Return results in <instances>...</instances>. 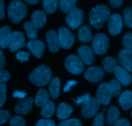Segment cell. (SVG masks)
I'll list each match as a JSON object with an SVG mask.
<instances>
[{"mask_svg": "<svg viewBox=\"0 0 132 126\" xmlns=\"http://www.w3.org/2000/svg\"><path fill=\"white\" fill-rule=\"evenodd\" d=\"M110 10L105 5H99L95 6L89 13V21L94 28L100 29L104 23L109 18Z\"/></svg>", "mask_w": 132, "mask_h": 126, "instance_id": "obj_1", "label": "cell"}, {"mask_svg": "<svg viewBox=\"0 0 132 126\" xmlns=\"http://www.w3.org/2000/svg\"><path fill=\"white\" fill-rule=\"evenodd\" d=\"M52 73L49 67L41 65L36 67L29 75V80L37 87H43L47 85L52 78Z\"/></svg>", "mask_w": 132, "mask_h": 126, "instance_id": "obj_2", "label": "cell"}, {"mask_svg": "<svg viewBox=\"0 0 132 126\" xmlns=\"http://www.w3.org/2000/svg\"><path fill=\"white\" fill-rule=\"evenodd\" d=\"M9 19L12 23H19L27 16V7L21 1H12L9 5L7 10Z\"/></svg>", "mask_w": 132, "mask_h": 126, "instance_id": "obj_3", "label": "cell"}, {"mask_svg": "<svg viewBox=\"0 0 132 126\" xmlns=\"http://www.w3.org/2000/svg\"><path fill=\"white\" fill-rule=\"evenodd\" d=\"M109 47L108 36L103 33H97L92 38V50L98 55H103L107 52Z\"/></svg>", "mask_w": 132, "mask_h": 126, "instance_id": "obj_4", "label": "cell"}, {"mask_svg": "<svg viewBox=\"0 0 132 126\" xmlns=\"http://www.w3.org/2000/svg\"><path fill=\"white\" fill-rule=\"evenodd\" d=\"M64 65L68 72L74 75H79L84 70L83 62L79 57L74 54L69 55L66 58Z\"/></svg>", "mask_w": 132, "mask_h": 126, "instance_id": "obj_5", "label": "cell"}, {"mask_svg": "<svg viewBox=\"0 0 132 126\" xmlns=\"http://www.w3.org/2000/svg\"><path fill=\"white\" fill-rule=\"evenodd\" d=\"M99 101L95 98H90L81 108V115L85 118H90L97 114L100 107Z\"/></svg>", "mask_w": 132, "mask_h": 126, "instance_id": "obj_6", "label": "cell"}, {"mask_svg": "<svg viewBox=\"0 0 132 126\" xmlns=\"http://www.w3.org/2000/svg\"><path fill=\"white\" fill-rule=\"evenodd\" d=\"M84 21V12L82 10L75 7L70 12L66 18L67 25L72 29L79 27Z\"/></svg>", "mask_w": 132, "mask_h": 126, "instance_id": "obj_7", "label": "cell"}, {"mask_svg": "<svg viewBox=\"0 0 132 126\" xmlns=\"http://www.w3.org/2000/svg\"><path fill=\"white\" fill-rule=\"evenodd\" d=\"M59 45L64 49H69L74 43V36L72 32L66 27H61L58 31Z\"/></svg>", "mask_w": 132, "mask_h": 126, "instance_id": "obj_8", "label": "cell"}, {"mask_svg": "<svg viewBox=\"0 0 132 126\" xmlns=\"http://www.w3.org/2000/svg\"><path fill=\"white\" fill-rule=\"evenodd\" d=\"M112 98L108 83L103 82L99 85L96 93V99L100 103L104 106H108L110 103Z\"/></svg>", "mask_w": 132, "mask_h": 126, "instance_id": "obj_9", "label": "cell"}, {"mask_svg": "<svg viewBox=\"0 0 132 126\" xmlns=\"http://www.w3.org/2000/svg\"><path fill=\"white\" fill-rule=\"evenodd\" d=\"M122 25V18L120 14H113L108 19V31L112 36L119 34L121 32Z\"/></svg>", "mask_w": 132, "mask_h": 126, "instance_id": "obj_10", "label": "cell"}, {"mask_svg": "<svg viewBox=\"0 0 132 126\" xmlns=\"http://www.w3.org/2000/svg\"><path fill=\"white\" fill-rule=\"evenodd\" d=\"M26 43L24 34L20 31L12 32L11 38L9 42V49L11 52L16 51L24 47Z\"/></svg>", "mask_w": 132, "mask_h": 126, "instance_id": "obj_11", "label": "cell"}, {"mask_svg": "<svg viewBox=\"0 0 132 126\" xmlns=\"http://www.w3.org/2000/svg\"><path fill=\"white\" fill-rule=\"evenodd\" d=\"M104 75V71L103 68L98 66L90 67L85 72V79L92 83H97L102 80Z\"/></svg>", "mask_w": 132, "mask_h": 126, "instance_id": "obj_12", "label": "cell"}, {"mask_svg": "<svg viewBox=\"0 0 132 126\" xmlns=\"http://www.w3.org/2000/svg\"><path fill=\"white\" fill-rule=\"evenodd\" d=\"M80 59L87 65H90L95 61V55L91 47L87 45H82L77 50Z\"/></svg>", "mask_w": 132, "mask_h": 126, "instance_id": "obj_13", "label": "cell"}, {"mask_svg": "<svg viewBox=\"0 0 132 126\" xmlns=\"http://www.w3.org/2000/svg\"><path fill=\"white\" fill-rule=\"evenodd\" d=\"M118 59L122 68L127 72H132V50L123 49L118 54Z\"/></svg>", "mask_w": 132, "mask_h": 126, "instance_id": "obj_14", "label": "cell"}, {"mask_svg": "<svg viewBox=\"0 0 132 126\" xmlns=\"http://www.w3.org/2000/svg\"><path fill=\"white\" fill-rule=\"evenodd\" d=\"M113 72L117 78V81L124 86H128L132 82V76L130 72H127L121 66H116L113 70Z\"/></svg>", "mask_w": 132, "mask_h": 126, "instance_id": "obj_15", "label": "cell"}, {"mask_svg": "<svg viewBox=\"0 0 132 126\" xmlns=\"http://www.w3.org/2000/svg\"><path fill=\"white\" fill-rule=\"evenodd\" d=\"M27 47L35 57L40 58H41L45 51V45L41 40H32L27 43Z\"/></svg>", "mask_w": 132, "mask_h": 126, "instance_id": "obj_16", "label": "cell"}, {"mask_svg": "<svg viewBox=\"0 0 132 126\" xmlns=\"http://www.w3.org/2000/svg\"><path fill=\"white\" fill-rule=\"evenodd\" d=\"M33 107V98L31 97L25 98L19 101L15 106V112L19 115H27L30 113Z\"/></svg>", "mask_w": 132, "mask_h": 126, "instance_id": "obj_17", "label": "cell"}, {"mask_svg": "<svg viewBox=\"0 0 132 126\" xmlns=\"http://www.w3.org/2000/svg\"><path fill=\"white\" fill-rule=\"evenodd\" d=\"M46 40L50 52L57 53L59 50L60 45L58 34L54 30H49L47 31L46 34Z\"/></svg>", "mask_w": 132, "mask_h": 126, "instance_id": "obj_18", "label": "cell"}, {"mask_svg": "<svg viewBox=\"0 0 132 126\" xmlns=\"http://www.w3.org/2000/svg\"><path fill=\"white\" fill-rule=\"evenodd\" d=\"M31 23L37 28L44 27L46 22V17L45 12L38 10L34 12L31 16Z\"/></svg>", "mask_w": 132, "mask_h": 126, "instance_id": "obj_19", "label": "cell"}, {"mask_svg": "<svg viewBox=\"0 0 132 126\" xmlns=\"http://www.w3.org/2000/svg\"><path fill=\"white\" fill-rule=\"evenodd\" d=\"M73 109L71 106L65 102L59 103L57 109V117L59 120H65L70 117L73 113Z\"/></svg>", "mask_w": 132, "mask_h": 126, "instance_id": "obj_20", "label": "cell"}, {"mask_svg": "<svg viewBox=\"0 0 132 126\" xmlns=\"http://www.w3.org/2000/svg\"><path fill=\"white\" fill-rule=\"evenodd\" d=\"M119 102L122 109L127 111L132 107V91L126 90L122 92L119 98Z\"/></svg>", "mask_w": 132, "mask_h": 126, "instance_id": "obj_21", "label": "cell"}, {"mask_svg": "<svg viewBox=\"0 0 132 126\" xmlns=\"http://www.w3.org/2000/svg\"><path fill=\"white\" fill-rule=\"evenodd\" d=\"M12 31L9 26L5 25L0 28V47L5 49L9 45Z\"/></svg>", "mask_w": 132, "mask_h": 126, "instance_id": "obj_22", "label": "cell"}, {"mask_svg": "<svg viewBox=\"0 0 132 126\" xmlns=\"http://www.w3.org/2000/svg\"><path fill=\"white\" fill-rule=\"evenodd\" d=\"M78 39L82 43H87L92 40V31L89 26L83 25L80 28L78 33Z\"/></svg>", "mask_w": 132, "mask_h": 126, "instance_id": "obj_23", "label": "cell"}, {"mask_svg": "<svg viewBox=\"0 0 132 126\" xmlns=\"http://www.w3.org/2000/svg\"><path fill=\"white\" fill-rule=\"evenodd\" d=\"M49 98L50 96L47 91L45 89H40L36 94L35 98V104L37 107H43L45 103L48 102Z\"/></svg>", "mask_w": 132, "mask_h": 126, "instance_id": "obj_24", "label": "cell"}, {"mask_svg": "<svg viewBox=\"0 0 132 126\" xmlns=\"http://www.w3.org/2000/svg\"><path fill=\"white\" fill-rule=\"evenodd\" d=\"M120 111L117 107L114 106H110L107 113V124L109 125H113L120 118Z\"/></svg>", "mask_w": 132, "mask_h": 126, "instance_id": "obj_25", "label": "cell"}, {"mask_svg": "<svg viewBox=\"0 0 132 126\" xmlns=\"http://www.w3.org/2000/svg\"><path fill=\"white\" fill-rule=\"evenodd\" d=\"M60 79L58 77H55L52 80L49 85V91L50 96L54 99H56L59 97L60 93Z\"/></svg>", "mask_w": 132, "mask_h": 126, "instance_id": "obj_26", "label": "cell"}, {"mask_svg": "<svg viewBox=\"0 0 132 126\" xmlns=\"http://www.w3.org/2000/svg\"><path fill=\"white\" fill-rule=\"evenodd\" d=\"M118 62L117 59L112 56L106 57L103 61H102V65L104 67V69L108 73L113 72V70L117 66Z\"/></svg>", "mask_w": 132, "mask_h": 126, "instance_id": "obj_27", "label": "cell"}, {"mask_svg": "<svg viewBox=\"0 0 132 126\" xmlns=\"http://www.w3.org/2000/svg\"><path fill=\"white\" fill-rule=\"evenodd\" d=\"M55 105L52 101L49 100L42 107L41 115L43 117L50 118L54 115L55 113Z\"/></svg>", "mask_w": 132, "mask_h": 126, "instance_id": "obj_28", "label": "cell"}, {"mask_svg": "<svg viewBox=\"0 0 132 126\" xmlns=\"http://www.w3.org/2000/svg\"><path fill=\"white\" fill-rule=\"evenodd\" d=\"M23 28H24L28 38L35 40L37 36L38 28H36L31 22L26 21L23 24Z\"/></svg>", "mask_w": 132, "mask_h": 126, "instance_id": "obj_29", "label": "cell"}, {"mask_svg": "<svg viewBox=\"0 0 132 126\" xmlns=\"http://www.w3.org/2000/svg\"><path fill=\"white\" fill-rule=\"evenodd\" d=\"M60 9L63 13L68 14L72 9L75 8L76 1L75 0H61L59 1Z\"/></svg>", "mask_w": 132, "mask_h": 126, "instance_id": "obj_30", "label": "cell"}, {"mask_svg": "<svg viewBox=\"0 0 132 126\" xmlns=\"http://www.w3.org/2000/svg\"><path fill=\"white\" fill-rule=\"evenodd\" d=\"M58 1L55 0H45L43 1V9L48 14H53L57 9Z\"/></svg>", "mask_w": 132, "mask_h": 126, "instance_id": "obj_31", "label": "cell"}, {"mask_svg": "<svg viewBox=\"0 0 132 126\" xmlns=\"http://www.w3.org/2000/svg\"><path fill=\"white\" fill-rule=\"evenodd\" d=\"M108 85L110 86L112 97H118L121 91V84L117 80L113 79V80H110V81L108 83Z\"/></svg>", "mask_w": 132, "mask_h": 126, "instance_id": "obj_32", "label": "cell"}, {"mask_svg": "<svg viewBox=\"0 0 132 126\" xmlns=\"http://www.w3.org/2000/svg\"><path fill=\"white\" fill-rule=\"evenodd\" d=\"M123 14L125 24L128 27L132 28V7H126L124 10Z\"/></svg>", "mask_w": 132, "mask_h": 126, "instance_id": "obj_33", "label": "cell"}, {"mask_svg": "<svg viewBox=\"0 0 132 126\" xmlns=\"http://www.w3.org/2000/svg\"><path fill=\"white\" fill-rule=\"evenodd\" d=\"M9 124L10 126H25L26 121L22 116L15 115L10 118Z\"/></svg>", "mask_w": 132, "mask_h": 126, "instance_id": "obj_34", "label": "cell"}, {"mask_svg": "<svg viewBox=\"0 0 132 126\" xmlns=\"http://www.w3.org/2000/svg\"><path fill=\"white\" fill-rule=\"evenodd\" d=\"M122 44L125 49L132 50V32L125 34L122 38Z\"/></svg>", "mask_w": 132, "mask_h": 126, "instance_id": "obj_35", "label": "cell"}, {"mask_svg": "<svg viewBox=\"0 0 132 126\" xmlns=\"http://www.w3.org/2000/svg\"><path fill=\"white\" fill-rule=\"evenodd\" d=\"M30 53L28 52L23 51V50H19L16 54H15V58L18 61L21 63H24L29 61Z\"/></svg>", "mask_w": 132, "mask_h": 126, "instance_id": "obj_36", "label": "cell"}, {"mask_svg": "<svg viewBox=\"0 0 132 126\" xmlns=\"http://www.w3.org/2000/svg\"><path fill=\"white\" fill-rule=\"evenodd\" d=\"M58 126H82V124L78 119L71 118L61 122Z\"/></svg>", "mask_w": 132, "mask_h": 126, "instance_id": "obj_37", "label": "cell"}, {"mask_svg": "<svg viewBox=\"0 0 132 126\" xmlns=\"http://www.w3.org/2000/svg\"><path fill=\"white\" fill-rule=\"evenodd\" d=\"M6 84H0V108L3 107L6 101Z\"/></svg>", "mask_w": 132, "mask_h": 126, "instance_id": "obj_38", "label": "cell"}, {"mask_svg": "<svg viewBox=\"0 0 132 126\" xmlns=\"http://www.w3.org/2000/svg\"><path fill=\"white\" fill-rule=\"evenodd\" d=\"M11 114L7 110H0V125L6 124L10 118Z\"/></svg>", "mask_w": 132, "mask_h": 126, "instance_id": "obj_39", "label": "cell"}, {"mask_svg": "<svg viewBox=\"0 0 132 126\" xmlns=\"http://www.w3.org/2000/svg\"><path fill=\"white\" fill-rule=\"evenodd\" d=\"M104 116L103 113H99L94 118L92 126H104Z\"/></svg>", "mask_w": 132, "mask_h": 126, "instance_id": "obj_40", "label": "cell"}, {"mask_svg": "<svg viewBox=\"0 0 132 126\" xmlns=\"http://www.w3.org/2000/svg\"><path fill=\"white\" fill-rule=\"evenodd\" d=\"M90 94L89 93H85L83 95H82L81 97H78L76 98V99H73L72 98V100H73L75 102V103L77 105V106H79V105L84 104L85 102H87L88 100L90 98Z\"/></svg>", "mask_w": 132, "mask_h": 126, "instance_id": "obj_41", "label": "cell"}, {"mask_svg": "<svg viewBox=\"0 0 132 126\" xmlns=\"http://www.w3.org/2000/svg\"><path fill=\"white\" fill-rule=\"evenodd\" d=\"M10 78V73L4 69L0 70V84H4L9 80Z\"/></svg>", "mask_w": 132, "mask_h": 126, "instance_id": "obj_42", "label": "cell"}, {"mask_svg": "<svg viewBox=\"0 0 132 126\" xmlns=\"http://www.w3.org/2000/svg\"><path fill=\"white\" fill-rule=\"evenodd\" d=\"M36 126H55V124L53 120L49 119H41L36 122Z\"/></svg>", "mask_w": 132, "mask_h": 126, "instance_id": "obj_43", "label": "cell"}, {"mask_svg": "<svg viewBox=\"0 0 132 126\" xmlns=\"http://www.w3.org/2000/svg\"><path fill=\"white\" fill-rule=\"evenodd\" d=\"M77 84H78V81H76V80H68L66 83L65 86H64V89H63V91H64V93L70 91L71 90V89L72 88V87L77 85Z\"/></svg>", "mask_w": 132, "mask_h": 126, "instance_id": "obj_44", "label": "cell"}, {"mask_svg": "<svg viewBox=\"0 0 132 126\" xmlns=\"http://www.w3.org/2000/svg\"><path fill=\"white\" fill-rule=\"evenodd\" d=\"M114 126H130V123L128 119L119 118L116 122Z\"/></svg>", "mask_w": 132, "mask_h": 126, "instance_id": "obj_45", "label": "cell"}, {"mask_svg": "<svg viewBox=\"0 0 132 126\" xmlns=\"http://www.w3.org/2000/svg\"><path fill=\"white\" fill-rule=\"evenodd\" d=\"M27 93H26L24 91H15L13 93L12 96L14 98H19V99H24L25 97H27Z\"/></svg>", "mask_w": 132, "mask_h": 126, "instance_id": "obj_46", "label": "cell"}, {"mask_svg": "<svg viewBox=\"0 0 132 126\" xmlns=\"http://www.w3.org/2000/svg\"><path fill=\"white\" fill-rule=\"evenodd\" d=\"M5 17V3L3 1L0 0V20L3 19Z\"/></svg>", "mask_w": 132, "mask_h": 126, "instance_id": "obj_47", "label": "cell"}, {"mask_svg": "<svg viewBox=\"0 0 132 126\" xmlns=\"http://www.w3.org/2000/svg\"><path fill=\"white\" fill-rule=\"evenodd\" d=\"M122 3L123 1L122 0H111L110 1V3L112 5V6H113V8H119L121 7V5H122Z\"/></svg>", "mask_w": 132, "mask_h": 126, "instance_id": "obj_48", "label": "cell"}, {"mask_svg": "<svg viewBox=\"0 0 132 126\" xmlns=\"http://www.w3.org/2000/svg\"><path fill=\"white\" fill-rule=\"evenodd\" d=\"M6 66V60L4 56V54L3 51L0 52V70L3 69Z\"/></svg>", "mask_w": 132, "mask_h": 126, "instance_id": "obj_49", "label": "cell"}, {"mask_svg": "<svg viewBox=\"0 0 132 126\" xmlns=\"http://www.w3.org/2000/svg\"><path fill=\"white\" fill-rule=\"evenodd\" d=\"M25 2L29 5H36L39 3V0H26Z\"/></svg>", "mask_w": 132, "mask_h": 126, "instance_id": "obj_50", "label": "cell"}, {"mask_svg": "<svg viewBox=\"0 0 132 126\" xmlns=\"http://www.w3.org/2000/svg\"><path fill=\"white\" fill-rule=\"evenodd\" d=\"M1 51H2V50H1V48L0 47V52H1Z\"/></svg>", "mask_w": 132, "mask_h": 126, "instance_id": "obj_51", "label": "cell"}, {"mask_svg": "<svg viewBox=\"0 0 132 126\" xmlns=\"http://www.w3.org/2000/svg\"><path fill=\"white\" fill-rule=\"evenodd\" d=\"M131 117H132V111H131Z\"/></svg>", "mask_w": 132, "mask_h": 126, "instance_id": "obj_52", "label": "cell"}]
</instances>
